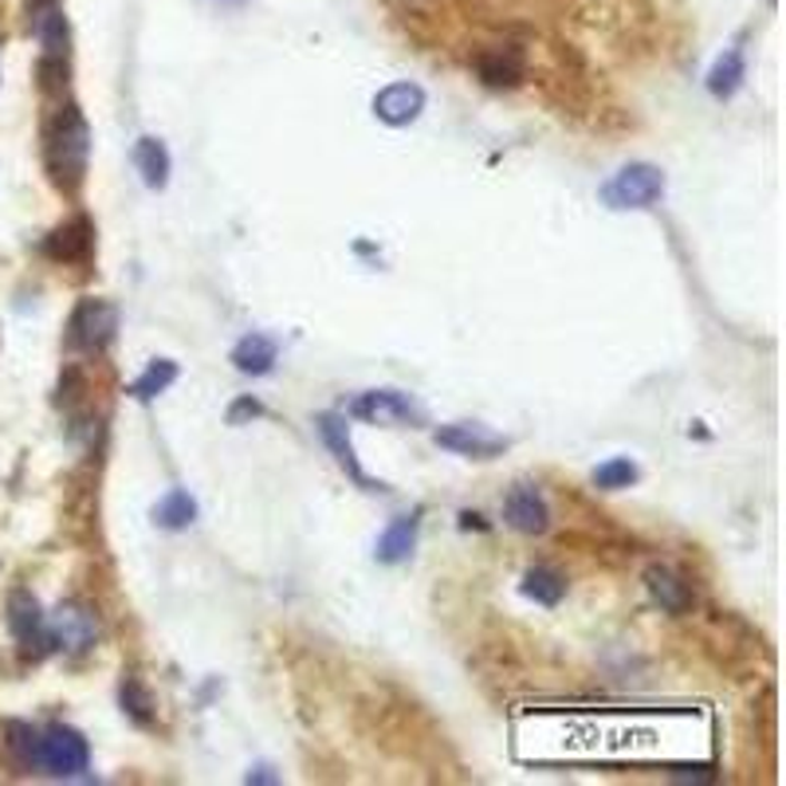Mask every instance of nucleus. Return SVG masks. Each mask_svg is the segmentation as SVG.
I'll return each instance as SVG.
<instances>
[{"mask_svg":"<svg viewBox=\"0 0 786 786\" xmlns=\"http://www.w3.org/2000/svg\"><path fill=\"white\" fill-rule=\"evenodd\" d=\"M433 440H437V448H448L456 456H472V460H492V456H499L507 448V437H499L496 429H488L481 421L440 425L433 433Z\"/></svg>","mask_w":786,"mask_h":786,"instance_id":"nucleus-7","label":"nucleus"},{"mask_svg":"<svg viewBox=\"0 0 786 786\" xmlns=\"http://www.w3.org/2000/svg\"><path fill=\"white\" fill-rule=\"evenodd\" d=\"M425 110V91L417 84H389L373 95V115L386 126H409Z\"/></svg>","mask_w":786,"mask_h":786,"instance_id":"nucleus-12","label":"nucleus"},{"mask_svg":"<svg viewBox=\"0 0 786 786\" xmlns=\"http://www.w3.org/2000/svg\"><path fill=\"white\" fill-rule=\"evenodd\" d=\"M134 169L142 174L146 190H166L169 174H174V162H169V149L162 138H138L134 142Z\"/></svg>","mask_w":786,"mask_h":786,"instance_id":"nucleus-17","label":"nucleus"},{"mask_svg":"<svg viewBox=\"0 0 786 786\" xmlns=\"http://www.w3.org/2000/svg\"><path fill=\"white\" fill-rule=\"evenodd\" d=\"M319 437L327 440V448L334 453V460L347 468V476L358 484V488H366V492H386V484L381 481H370L362 472V464H358V456H355V445H350V433H347V421H342L339 414H319Z\"/></svg>","mask_w":786,"mask_h":786,"instance_id":"nucleus-11","label":"nucleus"},{"mask_svg":"<svg viewBox=\"0 0 786 786\" xmlns=\"http://www.w3.org/2000/svg\"><path fill=\"white\" fill-rule=\"evenodd\" d=\"M244 783H280V775H272V767H256V770H249Z\"/></svg>","mask_w":786,"mask_h":786,"instance_id":"nucleus-27","label":"nucleus"},{"mask_svg":"<svg viewBox=\"0 0 786 786\" xmlns=\"http://www.w3.org/2000/svg\"><path fill=\"white\" fill-rule=\"evenodd\" d=\"M36 744H40V731L32 724L25 720L0 724V755L17 770H36Z\"/></svg>","mask_w":786,"mask_h":786,"instance_id":"nucleus-18","label":"nucleus"},{"mask_svg":"<svg viewBox=\"0 0 786 786\" xmlns=\"http://www.w3.org/2000/svg\"><path fill=\"white\" fill-rule=\"evenodd\" d=\"M9 629L17 646L25 649L28 657H43L51 653V633H48V618H43L40 602H36L32 590H12L9 594Z\"/></svg>","mask_w":786,"mask_h":786,"instance_id":"nucleus-5","label":"nucleus"},{"mask_svg":"<svg viewBox=\"0 0 786 786\" xmlns=\"http://www.w3.org/2000/svg\"><path fill=\"white\" fill-rule=\"evenodd\" d=\"M177 362L174 358H154V362L146 366V370L134 378V386H130V398L134 401H154L157 394H166L169 386L177 381Z\"/></svg>","mask_w":786,"mask_h":786,"instance_id":"nucleus-23","label":"nucleus"},{"mask_svg":"<svg viewBox=\"0 0 786 786\" xmlns=\"http://www.w3.org/2000/svg\"><path fill=\"white\" fill-rule=\"evenodd\" d=\"M520 590H523V598H531V602H538V605H559L566 598V579L555 566H531V571L523 574Z\"/></svg>","mask_w":786,"mask_h":786,"instance_id":"nucleus-21","label":"nucleus"},{"mask_svg":"<svg viewBox=\"0 0 786 786\" xmlns=\"http://www.w3.org/2000/svg\"><path fill=\"white\" fill-rule=\"evenodd\" d=\"M350 417L358 421H378V425H401V421H421V406H417L409 394L401 389H370V394H358L347 406Z\"/></svg>","mask_w":786,"mask_h":786,"instance_id":"nucleus-8","label":"nucleus"},{"mask_svg":"<svg viewBox=\"0 0 786 786\" xmlns=\"http://www.w3.org/2000/svg\"><path fill=\"white\" fill-rule=\"evenodd\" d=\"M476 75H481L484 87H496V91H512V87L523 84L527 75V64H523L520 48H488L476 59Z\"/></svg>","mask_w":786,"mask_h":786,"instance_id":"nucleus-13","label":"nucleus"},{"mask_svg":"<svg viewBox=\"0 0 786 786\" xmlns=\"http://www.w3.org/2000/svg\"><path fill=\"white\" fill-rule=\"evenodd\" d=\"M36 4H43V0H36Z\"/></svg>","mask_w":786,"mask_h":786,"instance_id":"nucleus-29","label":"nucleus"},{"mask_svg":"<svg viewBox=\"0 0 786 786\" xmlns=\"http://www.w3.org/2000/svg\"><path fill=\"white\" fill-rule=\"evenodd\" d=\"M51 649H64V653H87L99 641V621L87 610L84 602H64L48 618Z\"/></svg>","mask_w":786,"mask_h":786,"instance_id":"nucleus-6","label":"nucleus"},{"mask_svg":"<svg viewBox=\"0 0 786 786\" xmlns=\"http://www.w3.org/2000/svg\"><path fill=\"white\" fill-rule=\"evenodd\" d=\"M91 767V747H87L84 731L67 728V724H51L48 731H40L36 744V770L51 778H75Z\"/></svg>","mask_w":786,"mask_h":786,"instance_id":"nucleus-3","label":"nucleus"},{"mask_svg":"<svg viewBox=\"0 0 786 786\" xmlns=\"http://www.w3.org/2000/svg\"><path fill=\"white\" fill-rule=\"evenodd\" d=\"M664 197V174L649 162H629L602 185V205L613 213L625 208H653Z\"/></svg>","mask_w":786,"mask_h":786,"instance_id":"nucleus-2","label":"nucleus"},{"mask_svg":"<svg viewBox=\"0 0 786 786\" xmlns=\"http://www.w3.org/2000/svg\"><path fill=\"white\" fill-rule=\"evenodd\" d=\"M118 331V307L107 299H79L67 319V347L71 350H107Z\"/></svg>","mask_w":786,"mask_h":786,"instance_id":"nucleus-4","label":"nucleus"},{"mask_svg":"<svg viewBox=\"0 0 786 786\" xmlns=\"http://www.w3.org/2000/svg\"><path fill=\"white\" fill-rule=\"evenodd\" d=\"M216 4H244V0H216Z\"/></svg>","mask_w":786,"mask_h":786,"instance_id":"nucleus-28","label":"nucleus"},{"mask_svg":"<svg viewBox=\"0 0 786 786\" xmlns=\"http://www.w3.org/2000/svg\"><path fill=\"white\" fill-rule=\"evenodd\" d=\"M638 481H641V468L629 460V456H613V460H605L594 468V488H602V492L633 488Z\"/></svg>","mask_w":786,"mask_h":786,"instance_id":"nucleus-25","label":"nucleus"},{"mask_svg":"<svg viewBox=\"0 0 786 786\" xmlns=\"http://www.w3.org/2000/svg\"><path fill=\"white\" fill-rule=\"evenodd\" d=\"M154 523L157 527H166V531H185L193 520H197V499L190 496V492H182V488H174V492H166V496L157 499L154 504Z\"/></svg>","mask_w":786,"mask_h":786,"instance_id":"nucleus-22","label":"nucleus"},{"mask_svg":"<svg viewBox=\"0 0 786 786\" xmlns=\"http://www.w3.org/2000/svg\"><path fill=\"white\" fill-rule=\"evenodd\" d=\"M275 358H280V342L268 339V334H244V339L232 347V366L241 373H252V378L272 373Z\"/></svg>","mask_w":786,"mask_h":786,"instance_id":"nucleus-19","label":"nucleus"},{"mask_svg":"<svg viewBox=\"0 0 786 786\" xmlns=\"http://www.w3.org/2000/svg\"><path fill=\"white\" fill-rule=\"evenodd\" d=\"M417 531H421V512H414V515H401V520H394L386 531H381V538H378V563H386V566H401V563H409V555L417 551Z\"/></svg>","mask_w":786,"mask_h":786,"instance_id":"nucleus-16","label":"nucleus"},{"mask_svg":"<svg viewBox=\"0 0 786 786\" xmlns=\"http://www.w3.org/2000/svg\"><path fill=\"white\" fill-rule=\"evenodd\" d=\"M744 79H747V59L739 48H731V51H724L712 64V71H708V91H712L716 99H731V95L744 87Z\"/></svg>","mask_w":786,"mask_h":786,"instance_id":"nucleus-20","label":"nucleus"},{"mask_svg":"<svg viewBox=\"0 0 786 786\" xmlns=\"http://www.w3.org/2000/svg\"><path fill=\"white\" fill-rule=\"evenodd\" d=\"M43 162H48L51 182L64 193H75L87 182V166H91V126H87L84 110L75 103H64L43 126Z\"/></svg>","mask_w":786,"mask_h":786,"instance_id":"nucleus-1","label":"nucleus"},{"mask_svg":"<svg viewBox=\"0 0 786 786\" xmlns=\"http://www.w3.org/2000/svg\"><path fill=\"white\" fill-rule=\"evenodd\" d=\"M264 414V406H260L256 398H241V401H232V409H229V425H244L249 417H260Z\"/></svg>","mask_w":786,"mask_h":786,"instance_id":"nucleus-26","label":"nucleus"},{"mask_svg":"<svg viewBox=\"0 0 786 786\" xmlns=\"http://www.w3.org/2000/svg\"><path fill=\"white\" fill-rule=\"evenodd\" d=\"M118 703H123V712L130 716L138 728H149V724H154V712H157L154 692H149L138 677H123V685H118Z\"/></svg>","mask_w":786,"mask_h":786,"instance_id":"nucleus-24","label":"nucleus"},{"mask_svg":"<svg viewBox=\"0 0 786 786\" xmlns=\"http://www.w3.org/2000/svg\"><path fill=\"white\" fill-rule=\"evenodd\" d=\"M504 520L520 535H543L551 527V507H546V496L535 484H515L504 499Z\"/></svg>","mask_w":786,"mask_h":786,"instance_id":"nucleus-10","label":"nucleus"},{"mask_svg":"<svg viewBox=\"0 0 786 786\" xmlns=\"http://www.w3.org/2000/svg\"><path fill=\"white\" fill-rule=\"evenodd\" d=\"M32 32H36V40H40V48H43L40 59H64L67 64V56H71V28H67V17H64V9H59L56 0L36 4Z\"/></svg>","mask_w":786,"mask_h":786,"instance_id":"nucleus-14","label":"nucleus"},{"mask_svg":"<svg viewBox=\"0 0 786 786\" xmlns=\"http://www.w3.org/2000/svg\"><path fill=\"white\" fill-rule=\"evenodd\" d=\"M91 252H95L91 216H71L59 229H51L48 241H43V256L59 260V264H84V260H91Z\"/></svg>","mask_w":786,"mask_h":786,"instance_id":"nucleus-9","label":"nucleus"},{"mask_svg":"<svg viewBox=\"0 0 786 786\" xmlns=\"http://www.w3.org/2000/svg\"><path fill=\"white\" fill-rule=\"evenodd\" d=\"M646 586H649V594H653V602L661 605L664 613H672V618L688 613V610H692V602H696L688 579L672 571V566H649V571H646Z\"/></svg>","mask_w":786,"mask_h":786,"instance_id":"nucleus-15","label":"nucleus"}]
</instances>
